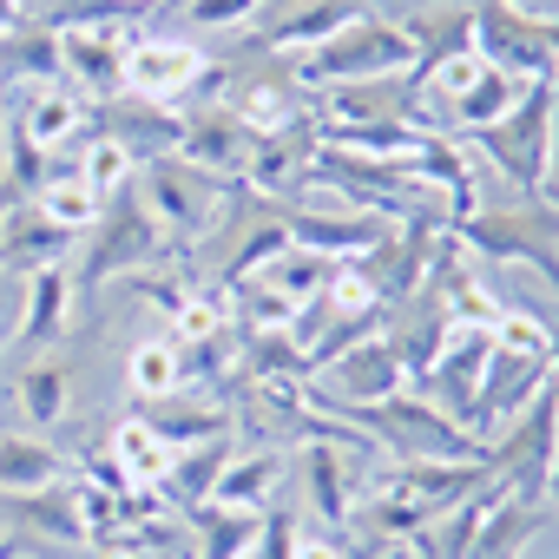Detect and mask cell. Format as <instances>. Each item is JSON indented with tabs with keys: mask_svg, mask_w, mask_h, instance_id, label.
Wrapping results in <instances>:
<instances>
[{
	"mask_svg": "<svg viewBox=\"0 0 559 559\" xmlns=\"http://www.w3.org/2000/svg\"><path fill=\"white\" fill-rule=\"evenodd\" d=\"M356 14H369L362 0H276V14H270V27L257 34V47H263V53H310V47H323L330 34H343Z\"/></svg>",
	"mask_w": 559,
	"mask_h": 559,
	"instance_id": "cell-16",
	"label": "cell"
},
{
	"mask_svg": "<svg viewBox=\"0 0 559 559\" xmlns=\"http://www.w3.org/2000/svg\"><path fill=\"white\" fill-rule=\"evenodd\" d=\"M467 14H474V53L493 73H507L520 86L559 80V14L552 21L546 14H520V8H507V0H474Z\"/></svg>",
	"mask_w": 559,
	"mask_h": 559,
	"instance_id": "cell-5",
	"label": "cell"
},
{
	"mask_svg": "<svg viewBox=\"0 0 559 559\" xmlns=\"http://www.w3.org/2000/svg\"><path fill=\"white\" fill-rule=\"evenodd\" d=\"M171 257L165 224L145 211V198L126 185L119 198H106V211L93 217L86 243H80V290H106V284H132V276L158 270Z\"/></svg>",
	"mask_w": 559,
	"mask_h": 559,
	"instance_id": "cell-4",
	"label": "cell"
},
{
	"mask_svg": "<svg viewBox=\"0 0 559 559\" xmlns=\"http://www.w3.org/2000/svg\"><path fill=\"white\" fill-rule=\"evenodd\" d=\"M230 67L204 60L191 40H165V34H132L126 40V93L132 99H152V106H178L191 99L198 86L224 80Z\"/></svg>",
	"mask_w": 559,
	"mask_h": 559,
	"instance_id": "cell-9",
	"label": "cell"
},
{
	"mask_svg": "<svg viewBox=\"0 0 559 559\" xmlns=\"http://www.w3.org/2000/svg\"><path fill=\"white\" fill-rule=\"evenodd\" d=\"M552 139H559V80H533V86H520V99L493 126L467 132L461 145H467V158L493 165L513 198H539L546 165H552Z\"/></svg>",
	"mask_w": 559,
	"mask_h": 559,
	"instance_id": "cell-1",
	"label": "cell"
},
{
	"mask_svg": "<svg viewBox=\"0 0 559 559\" xmlns=\"http://www.w3.org/2000/svg\"><path fill=\"white\" fill-rule=\"evenodd\" d=\"M67 402H73V369H67V362H34V369L21 376V408H27L34 428L67 421Z\"/></svg>",
	"mask_w": 559,
	"mask_h": 559,
	"instance_id": "cell-29",
	"label": "cell"
},
{
	"mask_svg": "<svg viewBox=\"0 0 559 559\" xmlns=\"http://www.w3.org/2000/svg\"><path fill=\"white\" fill-rule=\"evenodd\" d=\"M40 8H47V0H21V14H27V21H34V14H40Z\"/></svg>",
	"mask_w": 559,
	"mask_h": 559,
	"instance_id": "cell-40",
	"label": "cell"
},
{
	"mask_svg": "<svg viewBox=\"0 0 559 559\" xmlns=\"http://www.w3.org/2000/svg\"><path fill=\"white\" fill-rule=\"evenodd\" d=\"M178 158H191L198 171H217V178H243L250 132L230 119V106H191L185 132H178Z\"/></svg>",
	"mask_w": 559,
	"mask_h": 559,
	"instance_id": "cell-18",
	"label": "cell"
},
{
	"mask_svg": "<svg viewBox=\"0 0 559 559\" xmlns=\"http://www.w3.org/2000/svg\"><path fill=\"white\" fill-rule=\"evenodd\" d=\"M73 250V237L27 198V204H14V211H0V263L8 270H21V276H34V270H47V263H60Z\"/></svg>",
	"mask_w": 559,
	"mask_h": 559,
	"instance_id": "cell-20",
	"label": "cell"
},
{
	"mask_svg": "<svg viewBox=\"0 0 559 559\" xmlns=\"http://www.w3.org/2000/svg\"><path fill=\"white\" fill-rule=\"evenodd\" d=\"M21 310H27V276L0 263V349L14 343V330H21Z\"/></svg>",
	"mask_w": 559,
	"mask_h": 559,
	"instance_id": "cell-36",
	"label": "cell"
},
{
	"mask_svg": "<svg viewBox=\"0 0 559 559\" xmlns=\"http://www.w3.org/2000/svg\"><path fill=\"white\" fill-rule=\"evenodd\" d=\"M139 421L178 454V448H204V441H224L230 435V408H217V402H204V395H191V389H171V395H152V402H139Z\"/></svg>",
	"mask_w": 559,
	"mask_h": 559,
	"instance_id": "cell-19",
	"label": "cell"
},
{
	"mask_svg": "<svg viewBox=\"0 0 559 559\" xmlns=\"http://www.w3.org/2000/svg\"><path fill=\"white\" fill-rule=\"evenodd\" d=\"M487 487V467L480 461H389L382 474H369L362 493H389V500H408L421 520L461 507L467 493Z\"/></svg>",
	"mask_w": 559,
	"mask_h": 559,
	"instance_id": "cell-10",
	"label": "cell"
},
{
	"mask_svg": "<svg viewBox=\"0 0 559 559\" xmlns=\"http://www.w3.org/2000/svg\"><path fill=\"white\" fill-rule=\"evenodd\" d=\"M415 40L402 34V21H382V14H356L343 34H330L323 47L297 53L290 60V80L310 86V93H330V86H356V80H395V73H415Z\"/></svg>",
	"mask_w": 559,
	"mask_h": 559,
	"instance_id": "cell-3",
	"label": "cell"
},
{
	"mask_svg": "<svg viewBox=\"0 0 559 559\" xmlns=\"http://www.w3.org/2000/svg\"><path fill=\"white\" fill-rule=\"evenodd\" d=\"M402 34L415 40V60H421L415 73H428V67H441V60L474 47V14L467 8H421V14L402 21Z\"/></svg>",
	"mask_w": 559,
	"mask_h": 559,
	"instance_id": "cell-27",
	"label": "cell"
},
{
	"mask_svg": "<svg viewBox=\"0 0 559 559\" xmlns=\"http://www.w3.org/2000/svg\"><path fill=\"white\" fill-rule=\"evenodd\" d=\"M86 132H93V99H80L73 86H40V93H27L21 112H14V139H27V145H40V152H67V145H80Z\"/></svg>",
	"mask_w": 559,
	"mask_h": 559,
	"instance_id": "cell-17",
	"label": "cell"
},
{
	"mask_svg": "<svg viewBox=\"0 0 559 559\" xmlns=\"http://www.w3.org/2000/svg\"><path fill=\"white\" fill-rule=\"evenodd\" d=\"M132 191L145 198V211L165 224V237L178 243H198L217 217H224V204H230V178H217V171H198L191 158H152V165H139V178H132Z\"/></svg>",
	"mask_w": 559,
	"mask_h": 559,
	"instance_id": "cell-6",
	"label": "cell"
},
{
	"mask_svg": "<svg viewBox=\"0 0 559 559\" xmlns=\"http://www.w3.org/2000/svg\"><path fill=\"white\" fill-rule=\"evenodd\" d=\"M552 520L546 493H526V487H507L487 474V513H480V533L467 546V559H520L526 539Z\"/></svg>",
	"mask_w": 559,
	"mask_h": 559,
	"instance_id": "cell-12",
	"label": "cell"
},
{
	"mask_svg": "<svg viewBox=\"0 0 559 559\" xmlns=\"http://www.w3.org/2000/svg\"><path fill=\"white\" fill-rule=\"evenodd\" d=\"M290 250V230H284V217H270V224H257L237 250H230V263H224V284H243V276H257L263 263H276Z\"/></svg>",
	"mask_w": 559,
	"mask_h": 559,
	"instance_id": "cell-32",
	"label": "cell"
},
{
	"mask_svg": "<svg viewBox=\"0 0 559 559\" xmlns=\"http://www.w3.org/2000/svg\"><path fill=\"white\" fill-rule=\"evenodd\" d=\"M362 461L369 454L349 448V441H304V480H310V500H317V513L330 526H349L356 520V500L369 487Z\"/></svg>",
	"mask_w": 559,
	"mask_h": 559,
	"instance_id": "cell-15",
	"label": "cell"
},
{
	"mask_svg": "<svg viewBox=\"0 0 559 559\" xmlns=\"http://www.w3.org/2000/svg\"><path fill=\"white\" fill-rule=\"evenodd\" d=\"M297 513H270L263 507V520H257V539H250V552L243 559H297Z\"/></svg>",
	"mask_w": 559,
	"mask_h": 559,
	"instance_id": "cell-35",
	"label": "cell"
},
{
	"mask_svg": "<svg viewBox=\"0 0 559 559\" xmlns=\"http://www.w3.org/2000/svg\"><path fill=\"white\" fill-rule=\"evenodd\" d=\"M270 8V0H185V27H243Z\"/></svg>",
	"mask_w": 559,
	"mask_h": 559,
	"instance_id": "cell-34",
	"label": "cell"
},
{
	"mask_svg": "<svg viewBox=\"0 0 559 559\" xmlns=\"http://www.w3.org/2000/svg\"><path fill=\"white\" fill-rule=\"evenodd\" d=\"M27 14H21V0H0V34H8V27H21Z\"/></svg>",
	"mask_w": 559,
	"mask_h": 559,
	"instance_id": "cell-38",
	"label": "cell"
},
{
	"mask_svg": "<svg viewBox=\"0 0 559 559\" xmlns=\"http://www.w3.org/2000/svg\"><path fill=\"white\" fill-rule=\"evenodd\" d=\"M559 461V395L539 389L493 441H487V474L507 480V487H526V493H546V474Z\"/></svg>",
	"mask_w": 559,
	"mask_h": 559,
	"instance_id": "cell-8",
	"label": "cell"
},
{
	"mask_svg": "<svg viewBox=\"0 0 559 559\" xmlns=\"http://www.w3.org/2000/svg\"><path fill=\"white\" fill-rule=\"evenodd\" d=\"M487 356H493V330H474V323H448V343L428 369V382L415 395H435V408H448L454 421L474 408V389L487 376Z\"/></svg>",
	"mask_w": 559,
	"mask_h": 559,
	"instance_id": "cell-14",
	"label": "cell"
},
{
	"mask_svg": "<svg viewBox=\"0 0 559 559\" xmlns=\"http://www.w3.org/2000/svg\"><path fill=\"white\" fill-rule=\"evenodd\" d=\"M60 67H67V86L93 106L119 99L126 93V27H73L60 34Z\"/></svg>",
	"mask_w": 559,
	"mask_h": 559,
	"instance_id": "cell-13",
	"label": "cell"
},
{
	"mask_svg": "<svg viewBox=\"0 0 559 559\" xmlns=\"http://www.w3.org/2000/svg\"><path fill=\"white\" fill-rule=\"evenodd\" d=\"M0 513L14 520V533H40V539H53V546H80V539H86L73 480L40 487V493H0Z\"/></svg>",
	"mask_w": 559,
	"mask_h": 559,
	"instance_id": "cell-22",
	"label": "cell"
},
{
	"mask_svg": "<svg viewBox=\"0 0 559 559\" xmlns=\"http://www.w3.org/2000/svg\"><path fill=\"white\" fill-rule=\"evenodd\" d=\"M284 230H290V243H304V250H317V257H330V263H356V257H369V250L395 230V217L297 204V211H284Z\"/></svg>",
	"mask_w": 559,
	"mask_h": 559,
	"instance_id": "cell-11",
	"label": "cell"
},
{
	"mask_svg": "<svg viewBox=\"0 0 559 559\" xmlns=\"http://www.w3.org/2000/svg\"><path fill=\"white\" fill-rule=\"evenodd\" d=\"M467 257L480 263H526L539 270L546 284L559 290V211L546 198H500V204H480L467 211L454 230H448Z\"/></svg>",
	"mask_w": 559,
	"mask_h": 559,
	"instance_id": "cell-2",
	"label": "cell"
},
{
	"mask_svg": "<svg viewBox=\"0 0 559 559\" xmlns=\"http://www.w3.org/2000/svg\"><path fill=\"white\" fill-rule=\"evenodd\" d=\"M297 559H349V546H336V539H297Z\"/></svg>",
	"mask_w": 559,
	"mask_h": 559,
	"instance_id": "cell-37",
	"label": "cell"
},
{
	"mask_svg": "<svg viewBox=\"0 0 559 559\" xmlns=\"http://www.w3.org/2000/svg\"><path fill=\"white\" fill-rule=\"evenodd\" d=\"M126 389H132L139 402L171 395V389H178V349H171V343H139V349L126 356Z\"/></svg>",
	"mask_w": 559,
	"mask_h": 559,
	"instance_id": "cell-31",
	"label": "cell"
},
{
	"mask_svg": "<svg viewBox=\"0 0 559 559\" xmlns=\"http://www.w3.org/2000/svg\"><path fill=\"white\" fill-rule=\"evenodd\" d=\"M67 310H73V276H67V263H47V270H34V276H27V310H21V330H14V343H21V349H40V343H53V336L67 330Z\"/></svg>",
	"mask_w": 559,
	"mask_h": 559,
	"instance_id": "cell-26",
	"label": "cell"
},
{
	"mask_svg": "<svg viewBox=\"0 0 559 559\" xmlns=\"http://www.w3.org/2000/svg\"><path fill=\"white\" fill-rule=\"evenodd\" d=\"M0 126H8V112H0Z\"/></svg>",
	"mask_w": 559,
	"mask_h": 559,
	"instance_id": "cell-41",
	"label": "cell"
},
{
	"mask_svg": "<svg viewBox=\"0 0 559 559\" xmlns=\"http://www.w3.org/2000/svg\"><path fill=\"white\" fill-rule=\"evenodd\" d=\"M230 435L224 441H204V448H178L171 454V467H165V480H158V500H171L185 520L198 513V507H211V493H217V474L230 467Z\"/></svg>",
	"mask_w": 559,
	"mask_h": 559,
	"instance_id": "cell-23",
	"label": "cell"
},
{
	"mask_svg": "<svg viewBox=\"0 0 559 559\" xmlns=\"http://www.w3.org/2000/svg\"><path fill=\"white\" fill-rule=\"evenodd\" d=\"M14 80H21L27 93H40V86H67V67H60V34H53V27L21 21V27L0 34V93H8Z\"/></svg>",
	"mask_w": 559,
	"mask_h": 559,
	"instance_id": "cell-21",
	"label": "cell"
},
{
	"mask_svg": "<svg viewBox=\"0 0 559 559\" xmlns=\"http://www.w3.org/2000/svg\"><path fill=\"white\" fill-rule=\"evenodd\" d=\"M304 389H310V408H317V415H343V408H369V402L402 395V389H408V376H402L395 343L376 330V336H362L356 349H343L336 362H323Z\"/></svg>",
	"mask_w": 559,
	"mask_h": 559,
	"instance_id": "cell-7",
	"label": "cell"
},
{
	"mask_svg": "<svg viewBox=\"0 0 559 559\" xmlns=\"http://www.w3.org/2000/svg\"><path fill=\"white\" fill-rule=\"evenodd\" d=\"M60 480H67V454L47 435H21V428L0 435V493H40Z\"/></svg>",
	"mask_w": 559,
	"mask_h": 559,
	"instance_id": "cell-24",
	"label": "cell"
},
{
	"mask_svg": "<svg viewBox=\"0 0 559 559\" xmlns=\"http://www.w3.org/2000/svg\"><path fill=\"white\" fill-rule=\"evenodd\" d=\"M224 330H230V310L211 290H191L178 304V317H171V343H217Z\"/></svg>",
	"mask_w": 559,
	"mask_h": 559,
	"instance_id": "cell-33",
	"label": "cell"
},
{
	"mask_svg": "<svg viewBox=\"0 0 559 559\" xmlns=\"http://www.w3.org/2000/svg\"><path fill=\"white\" fill-rule=\"evenodd\" d=\"M257 520L263 513H224V507H198L191 526H198V559H243L250 539H257Z\"/></svg>",
	"mask_w": 559,
	"mask_h": 559,
	"instance_id": "cell-30",
	"label": "cell"
},
{
	"mask_svg": "<svg viewBox=\"0 0 559 559\" xmlns=\"http://www.w3.org/2000/svg\"><path fill=\"white\" fill-rule=\"evenodd\" d=\"M276 480H284V454H270V448H243V454H230V467L217 474L211 507H224V513H263V507H270V493H276Z\"/></svg>",
	"mask_w": 559,
	"mask_h": 559,
	"instance_id": "cell-25",
	"label": "cell"
},
{
	"mask_svg": "<svg viewBox=\"0 0 559 559\" xmlns=\"http://www.w3.org/2000/svg\"><path fill=\"white\" fill-rule=\"evenodd\" d=\"M507 8H520V14H546V0H507Z\"/></svg>",
	"mask_w": 559,
	"mask_h": 559,
	"instance_id": "cell-39",
	"label": "cell"
},
{
	"mask_svg": "<svg viewBox=\"0 0 559 559\" xmlns=\"http://www.w3.org/2000/svg\"><path fill=\"white\" fill-rule=\"evenodd\" d=\"M106 454L119 461L126 487H152V493H158V480H165V467H171V448H165L139 415H126V421L112 428V448H106Z\"/></svg>",
	"mask_w": 559,
	"mask_h": 559,
	"instance_id": "cell-28",
	"label": "cell"
}]
</instances>
